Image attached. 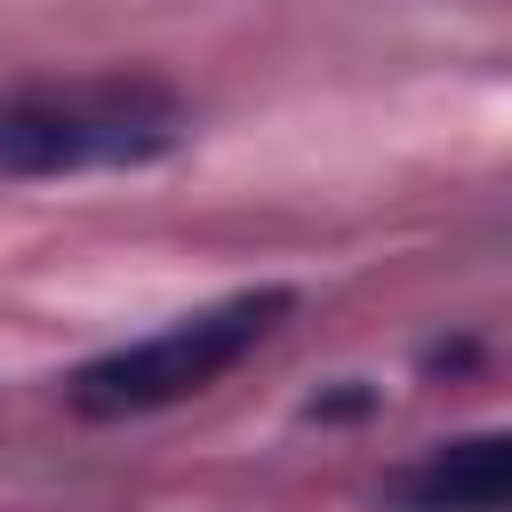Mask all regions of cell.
<instances>
[{"instance_id":"7a4b0ae2","label":"cell","mask_w":512,"mask_h":512,"mask_svg":"<svg viewBox=\"0 0 512 512\" xmlns=\"http://www.w3.org/2000/svg\"><path fill=\"white\" fill-rule=\"evenodd\" d=\"M288 288H248V296H224L208 312H184L120 352H96L80 376H72V408L96 416V424H120V416H152V408H176L192 392H208L224 368H240L280 320H288Z\"/></svg>"},{"instance_id":"3957f363","label":"cell","mask_w":512,"mask_h":512,"mask_svg":"<svg viewBox=\"0 0 512 512\" xmlns=\"http://www.w3.org/2000/svg\"><path fill=\"white\" fill-rule=\"evenodd\" d=\"M512 488V440L504 432H472V440H440L424 464H408L392 480L400 512H504Z\"/></svg>"},{"instance_id":"6da1fadb","label":"cell","mask_w":512,"mask_h":512,"mask_svg":"<svg viewBox=\"0 0 512 512\" xmlns=\"http://www.w3.org/2000/svg\"><path fill=\"white\" fill-rule=\"evenodd\" d=\"M192 136V112L176 88L144 72L104 80H48L0 96V176H96V168H144L168 160Z\"/></svg>"}]
</instances>
